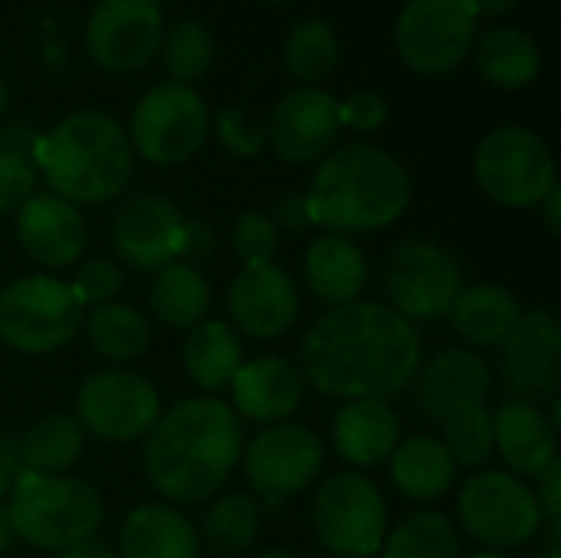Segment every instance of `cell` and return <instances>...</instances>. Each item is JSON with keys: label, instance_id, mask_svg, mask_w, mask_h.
<instances>
[{"label": "cell", "instance_id": "15", "mask_svg": "<svg viewBox=\"0 0 561 558\" xmlns=\"http://www.w3.org/2000/svg\"><path fill=\"white\" fill-rule=\"evenodd\" d=\"M164 36L158 0H99L85 20L92 62L115 76H131L151 62Z\"/></svg>", "mask_w": 561, "mask_h": 558}, {"label": "cell", "instance_id": "7", "mask_svg": "<svg viewBox=\"0 0 561 558\" xmlns=\"http://www.w3.org/2000/svg\"><path fill=\"white\" fill-rule=\"evenodd\" d=\"M477 187L500 207L529 210L559 184L556 155L542 135L526 125H500L473 151Z\"/></svg>", "mask_w": 561, "mask_h": 558}, {"label": "cell", "instance_id": "17", "mask_svg": "<svg viewBox=\"0 0 561 558\" xmlns=\"http://www.w3.org/2000/svg\"><path fill=\"white\" fill-rule=\"evenodd\" d=\"M339 135V99L319 86H296L279 95L266 122V145L289 164L322 161Z\"/></svg>", "mask_w": 561, "mask_h": 558}, {"label": "cell", "instance_id": "56", "mask_svg": "<svg viewBox=\"0 0 561 558\" xmlns=\"http://www.w3.org/2000/svg\"><path fill=\"white\" fill-rule=\"evenodd\" d=\"M467 558H506V556H503V553H490V549H486V553H477V556H467Z\"/></svg>", "mask_w": 561, "mask_h": 558}, {"label": "cell", "instance_id": "33", "mask_svg": "<svg viewBox=\"0 0 561 558\" xmlns=\"http://www.w3.org/2000/svg\"><path fill=\"white\" fill-rule=\"evenodd\" d=\"M85 447V434L72 414H46L33 421L23 437L16 441V460L20 470L30 474H66Z\"/></svg>", "mask_w": 561, "mask_h": 558}, {"label": "cell", "instance_id": "53", "mask_svg": "<svg viewBox=\"0 0 561 558\" xmlns=\"http://www.w3.org/2000/svg\"><path fill=\"white\" fill-rule=\"evenodd\" d=\"M7 105H10V89H7V82L0 79V115L7 112Z\"/></svg>", "mask_w": 561, "mask_h": 558}, {"label": "cell", "instance_id": "52", "mask_svg": "<svg viewBox=\"0 0 561 558\" xmlns=\"http://www.w3.org/2000/svg\"><path fill=\"white\" fill-rule=\"evenodd\" d=\"M13 539V533H10V520H7V510H0V553H3V546Z\"/></svg>", "mask_w": 561, "mask_h": 558}, {"label": "cell", "instance_id": "21", "mask_svg": "<svg viewBox=\"0 0 561 558\" xmlns=\"http://www.w3.org/2000/svg\"><path fill=\"white\" fill-rule=\"evenodd\" d=\"M411 388L421 414L447 421L450 414L486 401L493 388V368L473 349H444L417 368Z\"/></svg>", "mask_w": 561, "mask_h": 558}, {"label": "cell", "instance_id": "28", "mask_svg": "<svg viewBox=\"0 0 561 558\" xmlns=\"http://www.w3.org/2000/svg\"><path fill=\"white\" fill-rule=\"evenodd\" d=\"M394 490L411 503H434L450 493L457 480V464L444 441L434 434H414L394 447L388 457Z\"/></svg>", "mask_w": 561, "mask_h": 558}, {"label": "cell", "instance_id": "35", "mask_svg": "<svg viewBox=\"0 0 561 558\" xmlns=\"http://www.w3.org/2000/svg\"><path fill=\"white\" fill-rule=\"evenodd\" d=\"M375 558H460V533L450 516L417 510L388 529Z\"/></svg>", "mask_w": 561, "mask_h": 558}, {"label": "cell", "instance_id": "44", "mask_svg": "<svg viewBox=\"0 0 561 558\" xmlns=\"http://www.w3.org/2000/svg\"><path fill=\"white\" fill-rule=\"evenodd\" d=\"M536 506L542 513V526L549 529L552 543L549 546H559V529H561V460L556 457L539 477H536Z\"/></svg>", "mask_w": 561, "mask_h": 558}, {"label": "cell", "instance_id": "34", "mask_svg": "<svg viewBox=\"0 0 561 558\" xmlns=\"http://www.w3.org/2000/svg\"><path fill=\"white\" fill-rule=\"evenodd\" d=\"M260 533V500L253 493H227L214 497L207 506L197 539L201 549H207L214 558H240Z\"/></svg>", "mask_w": 561, "mask_h": 558}, {"label": "cell", "instance_id": "29", "mask_svg": "<svg viewBox=\"0 0 561 558\" xmlns=\"http://www.w3.org/2000/svg\"><path fill=\"white\" fill-rule=\"evenodd\" d=\"M470 53L480 76L496 89H526L542 72V49L536 36L519 26H493L477 33Z\"/></svg>", "mask_w": 561, "mask_h": 558}, {"label": "cell", "instance_id": "49", "mask_svg": "<svg viewBox=\"0 0 561 558\" xmlns=\"http://www.w3.org/2000/svg\"><path fill=\"white\" fill-rule=\"evenodd\" d=\"M56 558H118L105 543H99V539H85V543H79V546H69V549H62V553H56Z\"/></svg>", "mask_w": 561, "mask_h": 558}, {"label": "cell", "instance_id": "32", "mask_svg": "<svg viewBox=\"0 0 561 558\" xmlns=\"http://www.w3.org/2000/svg\"><path fill=\"white\" fill-rule=\"evenodd\" d=\"M85 339L95 355H102L112 365L138 362L151 349V322L128 303H105L95 306L82 319Z\"/></svg>", "mask_w": 561, "mask_h": 558}, {"label": "cell", "instance_id": "38", "mask_svg": "<svg viewBox=\"0 0 561 558\" xmlns=\"http://www.w3.org/2000/svg\"><path fill=\"white\" fill-rule=\"evenodd\" d=\"M440 424H444L440 441L457 467L480 470L493 457V411L486 405H470Z\"/></svg>", "mask_w": 561, "mask_h": 558}, {"label": "cell", "instance_id": "6", "mask_svg": "<svg viewBox=\"0 0 561 558\" xmlns=\"http://www.w3.org/2000/svg\"><path fill=\"white\" fill-rule=\"evenodd\" d=\"M85 306L66 280L33 273L0 289V342L20 355H49L82 332Z\"/></svg>", "mask_w": 561, "mask_h": 558}, {"label": "cell", "instance_id": "13", "mask_svg": "<svg viewBox=\"0 0 561 558\" xmlns=\"http://www.w3.org/2000/svg\"><path fill=\"white\" fill-rule=\"evenodd\" d=\"M460 286L463 273L457 257L434 240H404L385 263L388 306L414 326L447 319Z\"/></svg>", "mask_w": 561, "mask_h": 558}, {"label": "cell", "instance_id": "11", "mask_svg": "<svg viewBox=\"0 0 561 558\" xmlns=\"http://www.w3.org/2000/svg\"><path fill=\"white\" fill-rule=\"evenodd\" d=\"M250 493L270 506H279L309 490L325 470L322 437L296 421L260 428L240 454Z\"/></svg>", "mask_w": 561, "mask_h": 558}, {"label": "cell", "instance_id": "20", "mask_svg": "<svg viewBox=\"0 0 561 558\" xmlns=\"http://www.w3.org/2000/svg\"><path fill=\"white\" fill-rule=\"evenodd\" d=\"M16 240L39 266H76L89 243L85 214L53 191H33L16 210Z\"/></svg>", "mask_w": 561, "mask_h": 558}, {"label": "cell", "instance_id": "25", "mask_svg": "<svg viewBox=\"0 0 561 558\" xmlns=\"http://www.w3.org/2000/svg\"><path fill=\"white\" fill-rule=\"evenodd\" d=\"M302 276H306L309 293L329 309L348 306L365 293L368 257L352 237L322 234L309 243L302 257Z\"/></svg>", "mask_w": 561, "mask_h": 558}, {"label": "cell", "instance_id": "1", "mask_svg": "<svg viewBox=\"0 0 561 558\" xmlns=\"http://www.w3.org/2000/svg\"><path fill=\"white\" fill-rule=\"evenodd\" d=\"M421 365V329L385 303L355 299L306 329L296 368L325 398L388 401L411 388Z\"/></svg>", "mask_w": 561, "mask_h": 558}, {"label": "cell", "instance_id": "3", "mask_svg": "<svg viewBox=\"0 0 561 558\" xmlns=\"http://www.w3.org/2000/svg\"><path fill=\"white\" fill-rule=\"evenodd\" d=\"M306 204L312 224L325 227V234H375L391 227L408 210L411 174L378 145H342L319 161Z\"/></svg>", "mask_w": 561, "mask_h": 558}, {"label": "cell", "instance_id": "5", "mask_svg": "<svg viewBox=\"0 0 561 558\" xmlns=\"http://www.w3.org/2000/svg\"><path fill=\"white\" fill-rule=\"evenodd\" d=\"M10 533L33 549L62 553L85 539H95L105 506L92 483L66 474H30L20 470L7 503Z\"/></svg>", "mask_w": 561, "mask_h": 558}, {"label": "cell", "instance_id": "39", "mask_svg": "<svg viewBox=\"0 0 561 558\" xmlns=\"http://www.w3.org/2000/svg\"><path fill=\"white\" fill-rule=\"evenodd\" d=\"M210 132L217 138V145L233 155V158H256L266 148V125H260L247 109H220L210 118Z\"/></svg>", "mask_w": 561, "mask_h": 558}, {"label": "cell", "instance_id": "4", "mask_svg": "<svg viewBox=\"0 0 561 558\" xmlns=\"http://www.w3.org/2000/svg\"><path fill=\"white\" fill-rule=\"evenodd\" d=\"M33 168L62 201L76 207L105 204L125 191L135 151L108 112L79 109L36 138Z\"/></svg>", "mask_w": 561, "mask_h": 558}, {"label": "cell", "instance_id": "22", "mask_svg": "<svg viewBox=\"0 0 561 558\" xmlns=\"http://www.w3.org/2000/svg\"><path fill=\"white\" fill-rule=\"evenodd\" d=\"M306 398V378L296 362L279 355L243 358L230 382V408L240 421L250 424H279L289 421Z\"/></svg>", "mask_w": 561, "mask_h": 558}, {"label": "cell", "instance_id": "26", "mask_svg": "<svg viewBox=\"0 0 561 558\" xmlns=\"http://www.w3.org/2000/svg\"><path fill=\"white\" fill-rule=\"evenodd\" d=\"M118 558H201V539L171 503H141L118 529Z\"/></svg>", "mask_w": 561, "mask_h": 558}, {"label": "cell", "instance_id": "55", "mask_svg": "<svg viewBox=\"0 0 561 558\" xmlns=\"http://www.w3.org/2000/svg\"><path fill=\"white\" fill-rule=\"evenodd\" d=\"M536 558H561V549L559 546H546V549H542Z\"/></svg>", "mask_w": 561, "mask_h": 558}, {"label": "cell", "instance_id": "16", "mask_svg": "<svg viewBox=\"0 0 561 558\" xmlns=\"http://www.w3.org/2000/svg\"><path fill=\"white\" fill-rule=\"evenodd\" d=\"M500 352V375L513 401L536 405L539 398H559L561 326L549 309L523 312Z\"/></svg>", "mask_w": 561, "mask_h": 558}, {"label": "cell", "instance_id": "12", "mask_svg": "<svg viewBox=\"0 0 561 558\" xmlns=\"http://www.w3.org/2000/svg\"><path fill=\"white\" fill-rule=\"evenodd\" d=\"M480 33V16L467 0H408L394 23V46L408 69L447 76L457 69Z\"/></svg>", "mask_w": 561, "mask_h": 558}, {"label": "cell", "instance_id": "9", "mask_svg": "<svg viewBox=\"0 0 561 558\" xmlns=\"http://www.w3.org/2000/svg\"><path fill=\"white\" fill-rule=\"evenodd\" d=\"M316 539L342 558H375L388 536V503L378 483L358 470L332 474L312 500Z\"/></svg>", "mask_w": 561, "mask_h": 558}, {"label": "cell", "instance_id": "36", "mask_svg": "<svg viewBox=\"0 0 561 558\" xmlns=\"http://www.w3.org/2000/svg\"><path fill=\"white\" fill-rule=\"evenodd\" d=\"M286 69L299 86H319L325 82L339 66V33L329 20L312 16L289 30L286 49H283Z\"/></svg>", "mask_w": 561, "mask_h": 558}, {"label": "cell", "instance_id": "48", "mask_svg": "<svg viewBox=\"0 0 561 558\" xmlns=\"http://www.w3.org/2000/svg\"><path fill=\"white\" fill-rule=\"evenodd\" d=\"M542 220H546V227H549V234L552 237H561V187L556 184L546 197H542Z\"/></svg>", "mask_w": 561, "mask_h": 558}, {"label": "cell", "instance_id": "23", "mask_svg": "<svg viewBox=\"0 0 561 558\" xmlns=\"http://www.w3.org/2000/svg\"><path fill=\"white\" fill-rule=\"evenodd\" d=\"M493 454L516 477H539L559 457V434L546 411L529 401H506L493 414Z\"/></svg>", "mask_w": 561, "mask_h": 558}, {"label": "cell", "instance_id": "37", "mask_svg": "<svg viewBox=\"0 0 561 558\" xmlns=\"http://www.w3.org/2000/svg\"><path fill=\"white\" fill-rule=\"evenodd\" d=\"M161 62L171 76V82L191 86L197 82L210 62H214V36L197 20H181L161 36Z\"/></svg>", "mask_w": 561, "mask_h": 558}, {"label": "cell", "instance_id": "50", "mask_svg": "<svg viewBox=\"0 0 561 558\" xmlns=\"http://www.w3.org/2000/svg\"><path fill=\"white\" fill-rule=\"evenodd\" d=\"M467 3L473 7L477 16H503V13H510L519 0H467Z\"/></svg>", "mask_w": 561, "mask_h": 558}, {"label": "cell", "instance_id": "43", "mask_svg": "<svg viewBox=\"0 0 561 558\" xmlns=\"http://www.w3.org/2000/svg\"><path fill=\"white\" fill-rule=\"evenodd\" d=\"M36 191V168L30 158L0 151V217L20 210V204Z\"/></svg>", "mask_w": 561, "mask_h": 558}, {"label": "cell", "instance_id": "31", "mask_svg": "<svg viewBox=\"0 0 561 558\" xmlns=\"http://www.w3.org/2000/svg\"><path fill=\"white\" fill-rule=\"evenodd\" d=\"M210 303H214L210 283L204 280V273L197 266L174 260V263L154 270L148 306L161 326L187 332L210 316Z\"/></svg>", "mask_w": 561, "mask_h": 558}, {"label": "cell", "instance_id": "14", "mask_svg": "<svg viewBox=\"0 0 561 558\" xmlns=\"http://www.w3.org/2000/svg\"><path fill=\"white\" fill-rule=\"evenodd\" d=\"M161 414L158 388L128 368L92 372L76 391V421L82 434L108 444H131L148 437Z\"/></svg>", "mask_w": 561, "mask_h": 558}, {"label": "cell", "instance_id": "51", "mask_svg": "<svg viewBox=\"0 0 561 558\" xmlns=\"http://www.w3.org/2000/svg\"><path fill=\"white\" fill-rule=\"evenodd\" d=\"M10 487H13V474L0 464V503H7V497H10Z\"/></svg>", "mask_w": 561, "mask_h": 558}, {"label": "cell", "instance_id": "57", "mask_svg": "<svg viewBox=\"0 0 561 558\" xmlns=\"http://www.w3.org/2000/svg\"><path fill=\"white\" fill-rule=\"evenodd\" d=\"M263 3H273V7H286V3H296V0H263Z\"/></svg>", "mask_w": 561, "mask_h": 558}, {"label": "cell", "instance_id": "30", "mask_svg": "<svg viewBox=\"0 0 561 558\" xmlns=\"http://www.w3.org/2000/svg\"><path fill=\"white\" fill-rule=\"evenodd\" d=\"M181 358H184L187 378L204 395H217V391L230 388L237 368L243 365L240 332L224 319H204L201 326L187 329Z\"/></svg>", "mask_w": 561, "mask_h": 558}, {"label": "cell", "instance_id": "18", "mask_svg": "<svg viewBox=\"0 0 561 558\" xmlns=\"http://www.w3.org/2000/svg\"><path fill=\"white\" fill-rule=\"evenodd\" d=\"M299 289L296 280L276 266L266 263H243V270L233 276L227 289V312L230 326L243 332L247 339H279L286 335L299 319Z\"/></svg>", "mask_w": 561, "mask_h": 558}, {"label": "cell", "instance_id": "47", "mask_svg": "<svg viewBox=\"0 0 561 558\" xmlns=\"http://www.w3.org/2000/svg\"><path fill=\"white\" fill-rule=\"evenodd\" d=\"M36 138H39V132H33L26 122H3L0 125V151L3 155H16V158L33 161Z\"/></svg>", "mask_w": 561, "mask_h": 558}, {"label": "cell", "instance_id": "42", "mask_svg": "<svg viewBox=\"0 0 561 558\" xmlns=\"http://www.w3.org/2000/svg\"><path fill=\"white\" fill-rule=\"evenodd\" d=\"M391 115V105L385 99V92L378 89H358L348 99L339 102V122L342 128H355V132H378Z\"/></svg>", "mask_w": 561, "mask_h": 558}, {"label": "cell", "instance_id": "40", "mask_svg": "<svg viewBox=\"0 0 561 558\" xmlns=\"http://www.w3.org/2000/svg\"><path fill=\"white\" fill-rule=\"evenodd\" d=\"M230 243H233V253L243 263H266V260H273V253L279 247V230H276V224H273L270 214H263V210H243L233 220Z\"/></svg>", "mask_w": 561, "mask_h": 558}, {"label": "cell", "instance_id": "19", "mask_svg": "<svg viewBox=\"0 0 561 558\" xmlns=\"http://www.w3.org/2000/svg\"><path fill=\"white\" fill-rule=\"evenodd\" d=\"M184 214L158 194L128 197L112 217V250L122 266L154 273L178 260Z\"/></svg>", "mask_w": 561, "mask_h": 558}, {"label": "cell", "instance_id": "27", "mask_svg": "<svg viewBox=\"0 0 561 558\" xmlns=\"http://www.w3.org/2000/svg\"><path fill=\"white\" fill-rule=\"evenodd\" d=\"M523 312L526 309L506 286L470 283V286H460L447 319L454 332L477 352V349H500L519 326Z\"/></svg>", "mask_w": 561, "mask_h": 558}, {"label": "cell", "instance_id": "2", "mask_svg": "<svg viewBox=\"0 0 561 558\" xmlns=\"http://www.w3.org/2000/svg\"><path fill=\"white\" fill-rule=\"evenodd\" d=\"M243 454V421L214 398H184L158 414L145 437V474L151 487L181 506L220 497Z\"/></svg>", "mask_w": 561, "mask_h": 558}, {"label": "cell", "instance_id": "45", "mask_svg": "<svg viewBox=\"0 0 561 558\" xmlns=\"http://www.w3.org/2000/svg\"><path fill=\"white\" fill-rule=\"evenodd\" d=\"M217 250V234L207 220H184L181 227V243H178V263L201 266L214 257Z\"/></svg>", "mask_w": 561, "mask_h": 558}, {"label": "cell", "instance_id": "24", "mask_svg": "<svg viewBox=\"0 0 561 558\" xmlns=\"http://www.w3.org/2000/svg\"><path fill=\"white\" fill-rule=\"evenodd\" d=\"M332 444L345 464L358 470L378 467L401 444V418L388 401H345L332 421Z\"/></svg>", "mask_w": 561, "mask_h": 558}, {"label": "cell", "instance_id": "8", "mask_svg": "<svg viewBox=\"0 0 561 558\" xmlns=\"http://www.w3.org/2000/svg\"><path fill=\"white\" fill-rule=\"evenodd\" d=\"M125 135L131 151L141 155L148 164H184L207 141L210 112L194 86L158 82L135 102Z\"/></svg>", "mask_w": 561, "mask_h": 558}, {"label": "cell", "instance_id": "46", "mask_svg": "<svg viewBox=\"0 0 561 558\" xmlns=\"http://www.w3.org/2000/svg\"><path fill=\"white\" fill-rule=\"evenodd\" d=\"M273 224H276V230H286V234H306V230H312L316 224H312L306 194H286L279 201V207L273 210Z\"/></svg>", "mask_w": 561, "mask_h": 558}, {"label": "cell", "instance_id": "41", "mask_svg": "<svg viewBox=\"0 0 561 558\" xmlns=\"http://www.w3.org/2000/svg\"><path fill=\"white\" fill-rule=\"evenodd\" d=\"M122 266L115 260H85L79 263L69 289L76 293V299L82 306H105V303H115L118 289H122Z\"/></svg>", "mask_w": 561, "mask_h": 558}, {"label": "cell", "instance_id": "54", "mask_svg": "<svg viewBox=\"0 0 561 558\" xmlns=\"http://www.w3.org/2000/svg\"><path fill=\"white\" fill-rule=\"evenodd\" d=\"M256 558H299L296 553H289V549H270V553H263V556Z\"/></svg>", "mask_w": 561, "mask_h": 558}, {"label": "cell", "instance_id": "10", "mask_svg": "<svg viewBox=\"0 0 561 558\" xmlns=\"http://www.w3.org/2000/svg\"><path fill=\"white\" fill-rule=\"evenodd\" d=\"M457 520L490 553L519 549L542 529L533 487L510 470H477L457 497Z\"/></svg>", "mask_w": 561, "mask_h": 558}]
</instances>
